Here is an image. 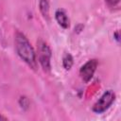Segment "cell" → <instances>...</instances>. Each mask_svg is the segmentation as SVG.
<instances>
[{
	"mask_svg": "<svg viewBox=\"0 0 121 121\" xmlns=\"http://www.w3.org/2000/svg\"><path fill=\"white\" fill-rule=\"evenodd\" d=\"M14 44L17 55L22 60H24L31 68L37 67V56L34 48L29 43L26 35L20 31H17L14 35Z\"/></svg>",
	"mask_w": 121,
	"mask_h": 121,
	"instance_id": "obj_1",
	"label": "cell"
},
{
	"mask_svg": "<svg viewBox=\"0 0 121 121\" xmlns=\"http://www.w3.org/2000/svg\"><path fill=\"white\" fill-rule=\"evenodd\" d=\"M51 57L52 52L50 47L45 42L40 40L38 42V60L45 73H49L51 70Z\"/></svg>",
	"mask_w": 121,
	"mask_h": 121,
	"instance_id": "obj_2",
	"label": "cell"
},
{
	"mask_svg": "<svg viewBox=\"0 0 121 121\" xmlns=\"http://www.w3.org/2000/svg\"><path fill=\"white\" fill-rule=\"evenodd\" d=\"M114 100H115L114 92L112 90H108L94 104L92 110L95 113H102V112H106L112 106V104L114 102Z\"/></svg>",
	"mask_w": 121,
	"mask_h": 121,
	"instance_id": "obj_3",
	"label": "cell"
},
{
	"mask_svg": "<svg viewBox=\"0 0 121 121\" xmlns=\"http://www.w3.org/2000/svg\"><path fill=\"white\" fill-rule=\"evenodd\" d=\"M97 60H95V59H92V60H89L88 61H86L79 69V76L81 78V79L88 83L92 78L94 77V74L96 70V67H97Z\"/></svg>",
	"mask_w": 121,
	"mask_h": 121,
	"instance_id": "obj_4",
	"label": "cell"
},
{
	"mask_svg": "<svg viewBox=\"0 0 121 121\" xmlns=\"http://www.w3.org/2000/svg\"><path fill=\"white\" fill-rule=\"evenodd\" d=\"M55 18L58 24L62 28H68L70 26V20L63 9H58L55 12Z\"/></svg>",
	"mask_w": 121,
	"mask_h": 121,
	"instance_id": "obj_5",
	"label": "cell"
},
{
	"mask_svg": "<svg viewBox=\"0 0 121 121\" xmlns=\"http://www.w3.org/2000/svg\"><path fill=\"white\" fill-rule=\"evenodd\" d=\"M39 9L43 17L46 20L49 19V2L48 0H40L39 1Z\"/></svg>",
	"mask_w": 121,
	"mask_h": 121,
	"instance_id": "obj_6",
	"label": "cell"
},
{
	"mask_svg": "<svg viewBox=\"0 0 121 121\" xmlns=\"http://www.w3.org/2000/svg\"><path fill=\"white\" fill-rule=\"evenodd\" d=\"M74 63V59L70 53H65L62 57V65L65 70H70L71 67L73 66Z\"/></svg>",
	"mask_w": 121,
	"mask_h": 121,
	"instance_id": "obj_7",
	"label": "cell"
},
{
	"mask_svg": "<svg viewBox=\"0 0 121 121\" xmlns=\"http://www.w3.org/2000/svg\"><path fill=\"white\" fill-rule=\"evenodd\" d=\"M119 1H120V0H105L106 4H107L110 8H113V7L117 6L118 3H119Z\"/></svg>",
	"mask_w": 121,
	"mask_h": 121,
	"instance_id": "obj_8",
	"label": "cell"
},
{
	"mask_svg": "<svg viewBox=\"0 0 121 121\" xmlns=\"http://www.w3.org/2000/svg\"><path fill=\"white\" fill-rule=\"evenodd\" d=\"M113 36L115 37V40H116L117 42H119V31H116V32L113 34Z\"/></svg>",
	"mask_w": 121,
	"mask_h": 121,
	"instance_id": "obj_9",
	"label": "cell"
},
{
	"mask_svg": "<svg viewBox=\"0 0 121 121\" xmlns=\"http://www.w3.org/2000/svg\"><path fill=\"white\" fill-rule=\"evenodd\" d=\"M0 120H7V118H6L5 116H2V115H0Z\"/></svg>",
	"mask_w": 121,
	"mask_h": 121,
	"instance_id": "obj_10",
	"label": "cell"
}]
</instances>
